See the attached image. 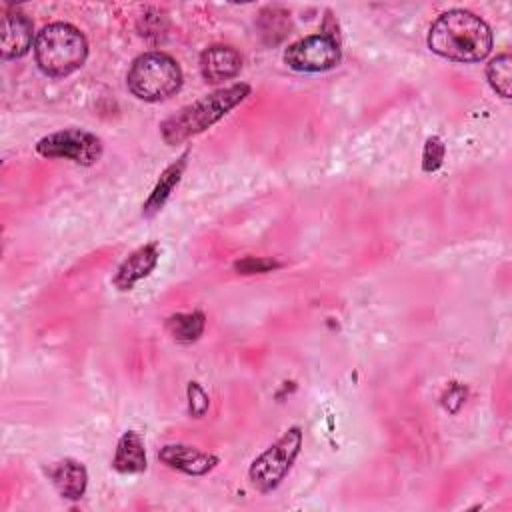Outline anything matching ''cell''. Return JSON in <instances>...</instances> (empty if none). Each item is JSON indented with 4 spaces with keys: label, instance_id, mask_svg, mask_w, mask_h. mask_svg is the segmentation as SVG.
Segmentation results:
<instances>
[{
    "label": "cell",
    "instance_id": "13",
    "mask_svg": "<svg viewBox=\"0 0 512 512\" xmlns=\"http://www.w3.org/2000/svg\"><path fill=\"white\" fill-rule=\"evenodd\" d=\"M112 468L120 474H140L146 470L144 438L136 430H128L120 436Z\"/></svg>",
    "mask_w": 512,
    "mask_h": 512
},
{
    "label": "cell",
    "instance_id": "15",
    "mask_svg": "<svg viewBox=\"0 0 512 512\" xmlns=\"http://www.w3.org/2000/svg\"><path fill=\"white\" fill-rule=\"evenodd\" d=\"M206 324V316L200 310L172 314L166 318L168 334L178 342H194L202 336Z\"/></svg>",
    "mask_w": 512,
    "mask_h": 512
},
{
    "label": "cell",
    "instance_id": "9",
    "mask_svg": "<svg viewBox=\"0 0 512 512\" xmlns=\"http://www.w3.org/2000/svg\"><path fill=\"white\" fill-rule=\"evenodd\" d=\"M32 36H34V26L26 14H22L16 8L4 10L2 24H0V38H2L0 52L4 60L22 58L24 54H28V50L32 48Z\"/></svg>",
    "mask_w": 512,
    "mask_h": 512
},
{
    "label": "cell",
    "instance_id": "8",
    "mask_svg": "<svg viewBox=\"0 0 512 512\" xmlns=\"http://www.w3.org/2000/svg\"><path fill=\"white\" fill-rule=\"evenodd\" d=\"M158 458L172 470H178L188 476H204L218 466V456L204 452L190 444H166L160 448Z\"/></svg>",
    "mask_w": 512,
    "mask_h": 512
},
{
    "label": "cell",
    "instance_id": "18",
    "mask_svg": "<svg viewBox=\"0 0 512 512\" xmlns=\"http://www.w3.org/2000/svg\"><path fill=\"white\" fill-rule=\"evenodd\" d=\"M208 406H210V400H208V394L204 392V388L198 382H190L188 384V408H190V414L194 418H202L208 412Z\"/></svg>",
    "mask_w": 512,
    "mask_h": 512
},
{
    "label": "cell",
    "instance_id": "7",
    "mask_svg": "<svg viewBox=\"0 0 512 512\" xmlns=\"http://www.w3.org/2000/svg\"><path fill=\"white\" fill-rule=\"evenodd\" d=\"M284 62L296 72H324L340 62V44L328 34L306 36L286 48Z\"/></svg>",
    "mask_w": 512,
    "mask_h": 512
},
{
    "label": "cell",
    "instance_id": "6",
    "mask_svg": "<svg viewBox=\"0 0 512 512\" xmlns=\"http://www.w3.org/2000/svg\"><path fill=\"white\" fill-rule=\"evenodd\" d=\"M36 152L44 158H62L90 166L102 156V140L88 130L66 128L40 138Z\"/></svg>",
    "mask_w": 512,
    "mask_h": 512
},
{
    "label": "cell",
    "instance_id": "5",
    "mask_svg": "<svg viewBox=\"0 0 512 512\" xmlns=\"http://www.w3.org/2000/svg\"><path fill=\"white\" fill-rule=\"evenodd\" d=\"M300 448H302V428L292 426L250 464V470H248L250 484L262 494L278 488V484L290 472L296 456L300 454Z\"/></svg>",
    "mask_w": 512,
    "mask_h": 512
},
{
    "label": "cell",
    "instance_id": "19",
    "mask_svg": "<svg viewBox=\"0 0 512 512\" xmlns=\"http://www.w3.org/2000/svg\"><path fill=\"white\" fill-rule=\"evenodd\" d=\"M280 264L272 258H254V256H246L242 260H238L234 264V270H238L240 274H256V272H270L274 268H278Z\"/></svg>",
    "mask_w": 512,
    "mask_h": 512
},
{
    "label": "cell",
    "instance_id": "17",
    "mask_svg": "<svg viewBox=\"0 0 512 512\" xmlns=\"http://www.w3.org/2000/svg\"><path fill=\"white\" fill-rule=\"evenodd\" d=\"M444 154H446V146L438 136H430L424 144V152H422V168L424 172H436L442 162H444Z\"/></svg>",
    "mask_w": 512,
    "mask_h": 512
},
{
    "label": "cell",
    "instance_id": "16",
    "mask_svg": "<svg viewBox=\"0 0 512 512\" xmlns=\"http://www.w3.org/2000/svg\"><path fill=\"white\" fill-rule=\"evenodd\" d=\"M512 58L508 52L498 54L496 58H492L486 66V78L488 84L492 86V90L502 96V98H510V82H512Z\"/></svg>",
    "mask_w": 512,
    "mask_h": 512
},
{
    "label": "cell",
    "instance_id": "1",
    "mask_svg": "<svg viewBox=\"0 0 512 512\" xmlns=\"http://www.w3.org/2000/svg\"><path fill=\"white\" fill-rule=\"evenodd\" d=\"M428 48L454 62H480L492 50V30L468 10H448L432 22Z\"/></svg>",
    "mask_w": 512,
    "mask_h": 512
},
{
    "label": "cell",
    "instance_id": "11",
    "mask_svg": "<svg viewBox=\"0 0 512 512\" xmlns=\"http://www.w3.org/2000/svg\"><path fill=\"white\" fill-rule=\"evenodd\" d=\"M158 256H160V250H158V244L156 242H150V244H144L140 248H136L116 270L112 282L116 288L120 290H130L136 282H140L142 278H146L158 264Z\"/></svg>",
    "mask_w": 512,
    "mask_h": 512
},
{
    "label": "cell",
    "instance_id": "4",
    "mask_svg": "<svg viewBox=\"0 0 512 512\" xmlns=\"http://www.w3.org/2000/svg\"><path fill=\"white\" fill-rule=\"evenodd\" d=\"M128 90L146 102H160L174 96L182 86V70L178 62L164 52L140 54L128 74Z\"/></svg>",
    "mask_w": 512,
    "mask_h": 512
},
{
    "label": "cell",
    "instance_id": "3",
    "mask_svg": "<svg viewBox=\"0 0 512 512\" xmlns=\"http://www.w3.org/2000/svg\"><path fill=\"white\" fill-rule=\"evenodd\" d=\"M88 56L84 34L66 22L44 26L34 40V58L38 68L54 78L68 76L78 70Z\"/></svg>",
    "mask_w": 512,
    "mask_h": 512
},
{
    "label": "cell",
    "instance_id": "14",
    "mask_svg": "<svg viewBox=\"0 0 512 512\" xmlns=\"http://www.w3.org/2000/svg\"><path fill=\"white\" fill-rule=\"evenodd\" d=\"M186 158H188V152H184L174 164H170V166L160 174L156 186L152 188L148 200L144 202V210H142V212H144L146 216L158 212V210L164 206V202L168 200V196L172 194V190L176 188V184H178L180 178H182V172H184V168H186Z\"/></svg>",
    "mask_w": 512,
    "mask_h": 512
},
{
    "label": "cell",
    "instance_id": "2",
    "mask_svg": "<svg viewBox=\"0 0 512 512\" xmlns=\"http://www.w3.org/2000/svg\"><path fill=\"white\" fill-rule=\"evenodd\" d=\"M250 96V86L244 82L218 88L212 94L180 108L176 114L166 118L160 124V134L166 144H180L218 120H222L232 108H236L240 102H244Z\"/></svg>",
    "mask_w": 512,
    "mask_h": 512
},
{
    "label": "cell",
    "instance_id": "12",
    "mask_svg": "<svg viewBox=\"0 0 512 512\" xmlns=\"http://www.w3.org/2000/svg\"><path fill=\"white\" fill-rule=\"evenodd\" d=\"M48 476L58 490V494L66 500H80L86 492L88 472L86 468L72 458H64L48 468Z\"/></svg>",
    "mask_w": 512,
    "mask_h": 512
},
{
    "label": "cell",
    "instance_id": "20",
    "mask_svg": "<svg viewBox=\"0 0 512 512\" xmlns=\"http://www.w3.org/2000/svg\"><path fill=\"white\" fill-rule=\"evenodd\" d=\"M464 402H466V388H464L462 384H458V382H452V384L446 388L444 396H442L444 408H446L448 412L456 414V412L462 408Z\"/></svg>",
    "mask_w": 512,
    "mask_h": 512
},
{
    "label": "cell",
    "instance_id": "10",
    "mask_svg": "<svg viewBox=\"0 0 512 512\" xmlns=\"http://www.w3.org/2000/svg\"><path fill=\"white\" fill-rule=\"evenodd\" d=\"M242 68V56L224 44H214L200 54V72L206 82L218 84L234 78Z\"/></svg>",
    "mask_w": 512,
    "mask_h": 512
}]
</instances>
